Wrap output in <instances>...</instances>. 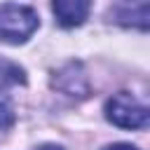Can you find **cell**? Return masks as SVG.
<instances>
[{"label":"cell","mask_w":150,"mask_h":150,"mask_svg":"<svg viewBox=\"0 0 150 150\" xmlns=\"http://www.w3.org/2000/svg\"><path fill=\"white\" fill-rule=\"evenodd\" d=\"M52 9L63 28H75L89 16L91 0H52Z\"/></svg>","instance_id":"obj_4"},{"label":"cell","mask_w":150,"mask_h":150,"mask_svg":"<svg viewBox=\"0 0 150 150\" xmlns=\"http://www.w3.org/2000/svg\"><path fill=\"white\" fill-rule=\"evenodd\" d=\"M103 150H138V148H134L129 143H115V145H105Z\"/></svg>","instance_id":"obj_6"},{"label":"cell","mask_w":150,"mask_h":150,"mask_svg":"<svg viewBox=\"0 0 150 150\" xmlns=\"http://www.w3.org/2000/svg\"><path fill=\"white\" fill-rule=\"evenodd\" d=\"M129 2H134L136 7H148V0H129Z\"/></svg>","instance_id":"obj_8"},{"label":"cell","mask_w":150,"mask_h":150,"mask_svg":"<svg viewBox=\"0 0 150 150\" xmlns=\"http://www.w3.org/2000/svg\"><path fill=\"white\" fill-rule=\"evenodd\" d=\"M105 117L122 129H143L148 124V108L134 94L120 91L105 103Z\"/></svg>","instance_id":"obj_2"},{"label":"cell","mask_w":150,"mask_h":150,"mask_svg":"<svg viewBox=\"0 0 150 150\" xmlns=\"http://www.w3.org/2000/svg\"><path fill=\"white\" fill-rule=\"evenodd\" d=\"M40 21L35 9L23 7V5H0V40L9 42V45H19L26 42L35 30H38Z\"/></svg>","instance_id":"obj_1"},{"label":"cell","mask_w":150,"mask_h":150,"mask_svg":"<svg viewBox=\"0 0 150 150\" xmlns=\"http://www.w3.org/2000/svg\"><path fill=\"white\" fill-rule=\"evenodd\" d=\"M38 150H63V148H59V145H52V143H47V145H40Z\"/></svg>","instance_id":"obj_7"},{"label":"cell","mask_w":150,"mask_h":150,"mask_svg":"<svg viewBox=\"0 0 150 150\" xmlns=\"http://www.w3.org/2000/svg\"><path fill=\"white\" fill-rule=\"evenodd\" d=\"M54 87L68 96H77V98H84L89 94V80L82 70L80 63H68L66 68L59 70V75L54 77Z\"/></svg>","instance_id":"obj_3"},{"label":"cell","mask_w":150,"mask_h":150,"mask_svg":"<svg viewBox=\"0 0 150 150\" xmlns=\"http://www.w3.org/2000/svg\"><path fill=\"white\" fill-rule=\"evenodd\" d=\"M14 124V112L7 103H0V131H7Z\"/></svg>","instance_id":"obj_5"}]
</instances>
